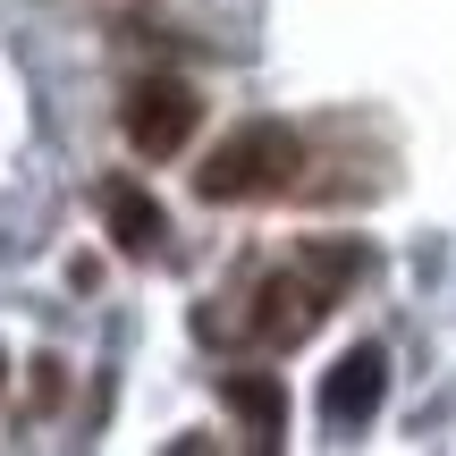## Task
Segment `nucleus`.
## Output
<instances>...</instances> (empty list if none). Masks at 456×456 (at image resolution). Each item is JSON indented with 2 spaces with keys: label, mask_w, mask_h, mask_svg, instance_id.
Instances as JSON below:
<instances>
[{
  "label": "nucleus",
  "mask_w": 456,
  "mask_h": 456,
  "mask_svg": "<svg viewBox=\"0 0 456 456\" xmlns=\"http://www.w3.org/2000/svg\"><path fill=\"white\" fill-rule=\"evenodd\" d=\"M380 389H389V355H380V346H355V355L322 380V423L330 431H363L380 414Z\"/></svg>",
  "instance_id": "20e7f679"
},
{
  "label": "nucleus",
  "mask_w": 456,
  "mask_h": 456,
  "mask_svg": "<svg viewBox=\"0 0 456 456\" xmlns=\"http://www.w3.org/2000/svg\"><path fill=\"white\" fill-rule=\"evenodd\" d=\"M355 279H363V245L355 237H313V245H296L288 262L254 271L237 296H220V313H203V338L254 346V355H288V346H305L313 330L330 322V305H338Z\"/></svg>",
  "instance_id": "f257e3e1"
},
{
  "label": "nucleus",
  "mask_w": 456,
  "mask_h": 456,
  "mask_svg": "<svg viewBox=\"0 0 456 456\" xmlns=\"http://www.w3.org/2000/svg\"><path fill=\"white\" fill-rule=\"evenodd\" d=\"M220 397H228V414L245 423V440H254V448H279V440H288V389H279L271 372H228Z\"/></svg>",
  "instance_id": "39448f33"
},
{
  "label": "nucleus",
  "mask_w": 456,
  "mask_h": 456,
  "mask_svg": "<svg viewBox=\"0 0 456 456\" xmlns=\"http://www.w3.org/2000/svg\"><path fill=\"white\" fill-rule=\"evenodd\" d=\"M118 127H127V144L144 152V161H178V152L195 144V127H203V94L186 77H135Z\"/></svg>",
  "instance_id": "7ed1b4c3"
},
{
  "label": "nucleus",
  "mask_w": 456,
  "mask_h": 456,
  "mask_svg": "<svg viewBox=\"0 0 456 456\" xmlns=\"http://www.w3.org/2000/svg\"><path fill=\"white\" fill-rule=\"evenodd\" d=\"M296 169H305V135L279 127V118H245L237 135H220V144L203 152L195 195L203 203H271V195L296 186Z\"/></svg>",
  "instance_id": "f03ea898"
},
{
  "label": "nucleus",
  "mask_w": 456,
  "mask_h": 456,
  "mask_svg": "<svg viewBox=\"0 0 456 456\" xmlns=\"http://www.w3.org/2000/svg\"><path fill=\"white\" fill-rule=\"evenodd\" d=\"M102 220H110V237H118V254H161V237H169V220H161V203L144 195V186H102Z\"/></svg>",
  "instance_id": "423d86ee"
},
{
  "label": "nucleus",
  "mask_w": 456,
  "mask_h": 456,
  "mask_svg": "<svg viewBox=\"0 0 456 456\" xmlns=\"http://www.w3.org/2000/svg\"><path fill=\"white\" fill-rule=\"evenodd\" d=\"M0 397H9V355H0Z\"/></svg>",
  "instance_id": "0eeeda50"
}]
</instances>
